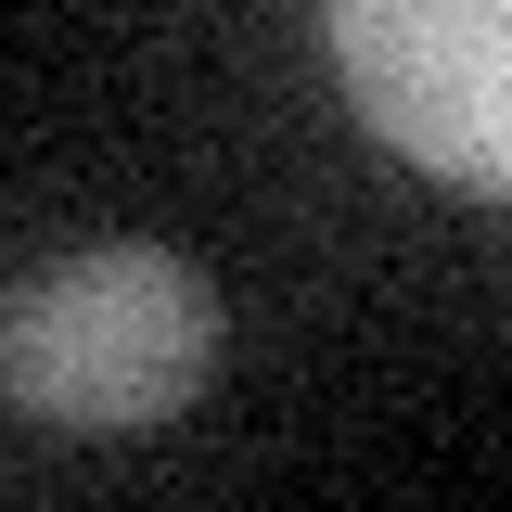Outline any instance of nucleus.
I'll list each match as a JSON object with an SVG mask.
<instances>
[{
	"label": "nucleus",
	"mask_w": 512,
	"mask_h": 512,
	"mask_svg": "<svg viewBox=\"0 0 512 512\" xmlns=\"http://www.w3.org/2000/svg\"><path fill=\"white\" fill-rule=\"evenodd\" d=\"M346 103L461 192L512 205V0H320Z\"/></svg>",
	"instance_id": "2"
},
{
	"label": "nucleus",
	"mask_w": 512,
	"mask_h": 512,
	"mask_svg": "<svg viewBox=\"0 0 512 512\" xmlns=\"http://www.w3.org/2000/svg\"><path fill=\"white\" fill-rule=\"evenodd\" d=\"M205 372H218V295L167 244H90L0 295V384L26 423L128 436L192 410Z\"/></svg>",
	"instance_id": "1"
}]
</instances>
